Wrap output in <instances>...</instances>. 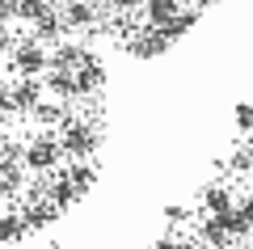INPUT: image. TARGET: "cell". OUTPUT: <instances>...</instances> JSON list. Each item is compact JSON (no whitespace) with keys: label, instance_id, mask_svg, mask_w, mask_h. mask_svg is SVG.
Masks as SVG:
<instances>
[{"label":"cell","instance_id":"obj_27","mask_svg":"<svg viewBox=\"0 0 253 249\" xmlns=\"http://www.w3.org/2000/svg\"><path fill=\"white\" fill-rule=\"evenodd\" d=\"M13 13H17V0H0V26H4Z\"/></svg>","mask_w":253,"mask_h":249},{"label":"cell","instance_id":"obj_23","mask_svg":"<svg viewBox=\"0 0 253 249\" xmlns=\"http://www.w3.org/2000/svg\"><path fill=\"white\" fill-rule=\"evenodd\" d=\"M232 123H236V131H253V101H236Z\"/></svg>","mask_w":253,"mask_h":249},{"label":"cell","instance_id":"obj_31","mask_svg":"<svg viewBox=\"0 0 253 249\" xmlns=\"http://www.w3.org/2000/svg\"><path fill=\"white\" fill-rule=\"evenodd\" d=\"M211 4H219V0H199V9H211Z\"/></svg>","mask_w":253,"mask_h":249},{"label":"cell","instance_id":"obj_17","mask_svg":"<svg viewBox=\"0 0 253 249\" xmlns=\"http://www.w3.org/2000/svg\"><path fill=\"white\" fill-rule=\"evenodd\" d=\"M203 241H207L211 249H224L228 241H232V237H228V228L219 224V215H207V220H203Z\"/></svg>","mask_w":253,"mask_h":249},{"label":"cell","instance_id":"obj_20","mask_svg":"<svg viewBox=\"0 0 253 249\" xmlns=\"http://www.w3.org/2000/svg\"><path fill=\"white\" fill-rule=\"evenodd\" d=\"M21 148H26V144H17V140H0V173L21 165Z\"/></svg>","mask_w":253,"mask_h":249},{"label":"cell","instance_id":"obj_6","mask_svg":"<svg viewBox=\"0 0 253 249\" xmlns=\"http://www.w3.org/2000/svg\"><path fill=\"white\" fill-rule=\"evenodd\" d=\"M9 101L17 114H38V106H42V76H21L17 85H9Z\"/></svg>","mask_w":253,"mask_h":249},{"label":"cell","instance_id":"obj_19","mask_svg":"<svg viewBox=\"0 0 253 249\" xmlns=\"http://www.w3.org/2000/svg\"><path fill=\"white\" fill-rule=\"evenodd\" d=\"M42 93H55V98H72V76H68V72H46Z\"/></svg>","mask_w":253,"mask_h":249},{"label":"cell","instance_id":"obj_22","mask_svg":"<svg viewBox=\"0 0 253 249\" xmlns=\"http://www.w3.org/2000/svg\"><path fill=\"white\" fill-rule=\"evenodd\" d=\"M219 224L228 228V237H245V232H253L249 224H245V215L236 211V207H232V211H224V215H219Z\"/></svg>","mask_w":253,"mask_h":249},{"label":"cell","instance_id":"obj_10","mask_svg":"<svg viewBox=\"0 0 253 249\" xmlns=\"http://www.w3.org/2000/svg\"><path fill=\"white\" fill-rule=\"evenodd\" d=\"M194 26H199V9H181V13H177L173 21H165V26H161V34H165V43L173 47L177 38H186L190 30H194Z\"/></svg>","mask_w":253,"mask_h":249},{"label":"cell","instance_id":"obj_12","mask_svg":"<svg viewBox=\"0 0 253 249\" xmlns=\"http://www.w3.org/2000/svg\"><path fill=\"white\" fill-rule=\"evenodd\" d=\"M59 38H63V17H59V13H46V17H38L34 21V43H59Z\"/></svg>","mask_w":253,"mask_h":249},{"label":"cell","instance_id":"obj_21","mask_svg":"<svg viewBox=\"0 0 253 249\" xmlns=\"http://www.w3.org/2000/svg\"><path fill=\"white\" fill-rule=\"evenodd\" d=\"M21 186H26V169H21V165H17V169H4V173H0V195H17Z\"/></svg>","mask_w":253,"mask_h":249},{"label":"cell","instance_id":"obj_5","mask_svg":"<svg viewBox=\"0 0 253 249\" xmlns=\"http://www.w3.org/2000/svg\"><path fill=\"white\" fill-rule=\"evenodd\" d=\"M89 59H93L89 47H81V43H59L55 51H46V72H68V76H72V72L84 68Z\"/></svg>","mask_w":253,"mask_h":249},{"label":"cell","instance_id":"obj_1","mask_svg":"<svg viewBox=\"0 0 253 249\" xmlns=\"http://www.w3.org/2000/svg\"><path fill=\"white\" fill-rule=\"evenodd\" d=\"M55 140H59V152H63V156L84 160V156H93V152H97L101 135H97V127H93L89 118H63Z\"/></svg>","mask_w":253,"mask_h":249},{"label":"cell","instance_id":"obj_9","mask_svg":"<svg viewBox=\"0 0 253 249\" xmlns=\"http://www.w3.org/2000/svg\"><path fill=\"white\" fill-rule=\"evenodd\" d=\"M181 13V0H144V17L152 30H161L165 21H173Z\"/></svg>","mask_w":253,"mask_h":249},{"label":"cell","instance_id":"obj_4","mask_svg":"<svg viewBox=\"0 0 253 249\" xmlns=\"http://www.w3.org/2000/svg\"><path fill=\"white\" fill-rule=\"evenodd\" d=\"M106 80H110V72H106V63L93 55L84 68H76L72 72V98H93V93H101L106 89Z\"/></svg>","mask_w":253,"mask_h":249},{"label":"cell","instance_id":"obj_28","mask_svg":"<svg viewBox=\"0 0 253 249\" xmlns=\"http://www.w3.org/2000/svg\"><path fill=\"white\" fill-rule=\"evenodd\" d=\"M13 51V34H9V26H0V55H9Z\"/></svg>","mask_w":253,"mask_h":249},{"label":"cell","instance_id":"obj_18","mask_svg":"<svg viewBox=\"0 0 253 249\" xmlns=\"http://www.w3.org/2000/svg\"><path fill=\"white\" fill-rule=\"evenodd\" d=\"M46 13H51V9H46V0H17V13H13V17L26 21V26H34L38 17H46Z\"/></svg>","mask_w":253,"mask_h":249},{"label":"cell","instance_id":"obj_7","mask_svg":"<svg viewBox=\"0 0 253 249\" xmlns=\"http://www.w3.org/2000/svg\"><path fill=\"white\" fill-rule=\"evenodd\" d=\"M165 51H169V43H165V34L152 30V26H144L131 38V55H135V59H156V55H165Z\"/></svg>","mask_w":253,"mask_h":249},{"label":"cell","instance_id":"obj_15","mask_svg":"<svg viewBox=\"0 0 253 249\" xmlns=\"http://www.w3.org/2000/svg\"><path fill=\"white\" fill-rule=\"evenodd\" d=\"M76 199H81V190H76V186H72L68 178H59V182L51 186V195H46V203H51L55 211H63V207H72Z\"/></svg>","mask_w":253,"mask_h":249},{"label":"cell","instance_id":"obj_25","mask_svg":"<svg viewBox=\"0 0 253 249\" xmlns=\"http://www.w3.org/2000/svg\"><path fill=\"white\" fill-rule=\"evenodd\" d=\"M13 118H17V110H13V101H9V98H0V127H9Z\"/></svg>","mask_w":253,"mask_h":249},{"label":"cell","instance_id":"obj_32","mask_svg":"<svg viewBox=\"0 0 253 249\" xmlns=\"http://www.w3.org/2000/svg\"><path fill=\"white\" fill-rule=\"evenodd\" d=\"M0 98H9V85H4V80H0Z\"/></svg>","mask_w":253,"mask_h":249},{"label":"cell","instance_id":"obj_16","mask_svg":"<svg viewBox=\"0 0 253 249\" xmlns=\"http://www.w3.org/2000/svg\"><path fill=\"white\" fill-rule=\"evenodd\" d=\"M21 237H26L21 215H17V211H4V215H0V245H17Z\"/></svg>","mask_w":253,"mask_h":249},{"label":"cell","instance_id":"obj_13","mask_svg":"<svg viewBox=\"0 0 253 249\" xmlns=\"http://www.w3.org/2000/svg\"><path fill=\"white\" fill-rule=\"evenodd\" d=\"M203 207H207V211L211 215H224V211H232V190H228V186H207V190H203Z\"/></svg>","mask_w":253,"mask_h":249},{"label":"cell","instance_id":"obj_11","mask_svg":"<svg viewBox=\"0 0 253 249\" xmlns=\"http://www.w3.org/2000/svg\"><path fill=\"white\" fill-rule=\"evenodd\" d=\"M17 215H21V224H26V232H30V228H46V224H51L59 211H55L46 199H34V203H30L26 211H17Z\"/></svg>","mask_w":253,"mask_h":249},{"label":"cell","instance_id":"obj_8","mask_svg":"<svg viewBox=\"0 0 253 249\" xmlns=\"http://www.w3.org/2000/svg\"><path fill=\"white\" fill-rule=\"evenodd\" d=\"M59 17H63V30H89L97 21V4L93 0H68Z\"/></svg>","mask_w":253,"mask_h":249},{"label":"cell","instance_id":"obj_30","mask_svg":"<svg viewBox=\"0 0 253 249\" xmlns=\"http://www.w3.org/2000/svg\"><path fill=\"white\" fill-rule=\"evenodd\" d=\"M249 156H253V152H241V156H236V160H232V169H249V165H253V160H249Z\"/></svg>","mask_w":253,"mask_h":249},{"label":"cell","instance_id":"obj_24","mask_svg":"<svg viewBox=\"0 0 253 249\" xmlns=\"http://www.w3.org/2000/svg\"><path fill=\"white\" fill-rule=\"evenodd\" d=\"M114 13H135V9H144V0H106Z\"/></svg>","mask_w":253,"mask_h":249},{"label":"cell","instance_id":"obj_29","mask_svg":"<svg viewBox=\"0 0 253 249\" xmlns=\"http://www.w3.org/2000/svg\"><path fill=\"white\" fill-rule=\"evenodd\" d=\"M165 220H186V207H177V203H169V207H165Z\"/></svg>","mask_w":253,"mask_h":249},{"label":"cell","instance_id":"obj_3","mask_svg":"<svg viewBox=\"0 0 253 249\" xmlns=\"http://www.w3.org/2000/svg\"><path fill=\"white\" fill-rule=\"evenodd\" d=\"M9 63L21 72V76H42L46 72V47L34 43V38H26V43H17L9 51Z\"/></svg>","mask_w":253,"mask_h":249},{"label":"cell","instance_id":"obj_14","mask_svg":"<svg viewBox=\"0 0 253 249\" xmlns=\"http://www.w3.org/2000/svg\"><path fill=\"white\" fill-rule=\"evenodd\" d=\"M63 178H68V182H72V186H76V190H81V195H84V190H89L93 182H97V169H93L89 160H72Z\"/></svg>","mask_w":253,"mask_h":249},{"label":"cell","instance_id":"obj_26","mask_svg":"<svg viewBox=\"0 0 253 249\" xmlns=\"http://www.w3.org/2000/svg\"><path fill=\"white\" fill-rule=\"evenodd\" d=\"M236 211H241V215H245V224H249V228H253V195H245Z\"/></svg>","mask_w":253,"mask_h":249},{"label":"cell","instance_id":"obj_2","mask_svg":"<svg viewBox=\"0 0 253 249\" xmlns=\"http://www.w3.org/2000/svg\"><path fill=\"white\" fill-rule=\"evenodd\" d=\"M59 140L55 135H34V140L21 148V169L26 173H51L55 165H59Z\"/></svg>","mask_w":253,"mask_h":249}]
</instances>
